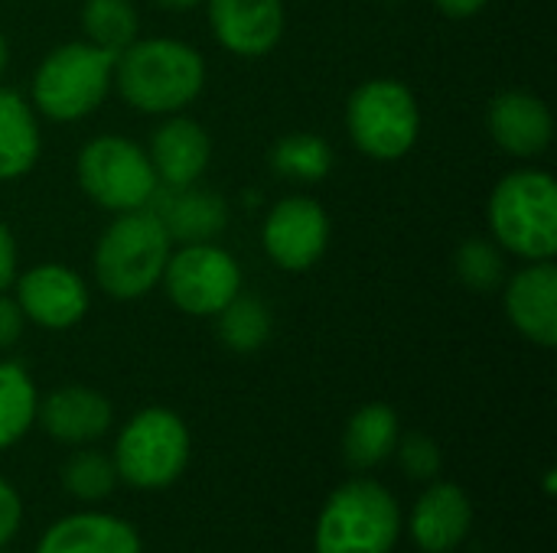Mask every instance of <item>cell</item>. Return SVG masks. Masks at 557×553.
Returning a JSON list of instances; mask_svg holds the SVG:
<instances>
[{
  "label": "cell",
  "instance_id": "obj_1",
  "mask_svg": "<svg viewBox=\"0 0 557 553\" xmlns=\"http://www.w3.org/2000/svg\"><path fill=\"white\" fill-rule=\"evenodd\" d=\"M121 98L144 114H176L206 85L202 55L180 39H134L114 59Z\"/></svg>",
  "mask_w": 557,
  "mask_h": 553
},
{
  "label": "cell",
  "instance_id": "obj_2",
  "mask_svg": "<svg viewBox=\"0 0 557 553\" xmlns=\"http://www.w3.org/2000/svg\"><path fill=\"white\" fill-rule=\"evenodd\" d=\"M170 235L150 209L121 212L95 248V277L98 287L114 300L147 297L166 271Z\"/></svg>",
  "mask_w": 557,
  "mask_h": 553
},
{
  "label": "cell",
  "instance_id": "obj_3",
  "mask_svg": "<svg viewBox=\"0 0 557 553\" xmlns=\"http://www.w3.org/2000/svg\"><path fill=\"white\" fill-rule=\"evenodd\" d=\"M490 228L499 248L525 261H552L557 251V186L545 169H516L490 196Z\"/></svg>",
  "mask_w": 557,
  "mask_h": 553
},
{
  "label": "cell",
  "instance_id": "obj_4",
  "mask_svg": "<svg viewBox=\"0 0 557 553\" xmlns=\"http://www.w3.org/2000/svg\"><path fill=\"white\" fill-rule=\"evenodd\" d=\"M401 535V512L395 495L372 482L356 479L339 486L317 518V553H392Z\"/></svg>",
  "mask_w": 557,
  "mask_h": 553
},
{
  "label": "cell",
  "instance_id": "obj_5",
  "mask_svg": "<svg viewBox=\"0 0 557 553\" xmlns=\"http://www.w3.org/2000/svg\"><path fill=\"white\" fill-rule=\"evenodd\" d=\"M114 52H104L91 42H65L52 49L33 78V101L49 121H82L88 117L111 88Z\"/></svg>",
  "mask_w": 557,
  "mask_h": 553
},
{
  "label": "cell",
  "instance_id": "obj_6",
  "mask_svg": "<svg viewBox=\"0 0 557 553\" xmlns=\"http://www.w3.org/2000/svg\"><path fill=\"white\" fill-rule=\"evenodd\" d=\"M189 460V430L166 407H147L134 414L114 447L117 476L144 492L166 489L180 479Z\"/></svg>",
  "mask_w": 557,
  "mask_h": 553
},
{
  "label": "cell",
  "instance_id": "obj_7",
  "mask_svg": "<svg viewBox=\"0 0 557 553\" xmlns=\"http://www.w3.org/2000/svg\"><path fill=\"white\" fill-rule=\"evenodd\" d=\"M346 124L352 143L372 160H401L418 134H421V111L408 85L395 78H372L362 81L346 104Z\"/></svg>",
  "mask_w": 557,
  "mask_h": 553
},
{
  "label": "cell",
  "instance_id": "obj_8",
  "mask_svg": "<svg viewBox=\"0 0 557 553\" xmlns=\"http://www.w3.org/2000/svg\"><path fill=\"white\" fill-rule=\"evenodd\" d=\"M75 176L82 192L108 212L147 209L160 186L150 156L134 140L117 134L88 140L78 153Z\"/></svg>",
  "mask_w": 557,
  "mask_h": 553
},
{
  "label": "cell",
  "instance_id": "obj_9",
  "mask_svg": "<svg viewBox=\"0 0 557 553\" xmlns=\"http://www.w3.org/2000/svg\"><path fill=\"white\" fill-rule=\"evenodd\" d=\"M163 284L176 310L189 316H215L228 300L242 293V267L225 248L212 241L183 244L176 254H170Z\"/></svg>",
  "mask_w": 557,
  "mask_h": 553
},
{
  "label": "cell",
  "instance_id": "obj_10",
  "mask_svg": "<svg viewBox=\"0 0 557 553\" xmlns=\"http://www.w3.org/2000/svg\"><path fill=\"white\" fill-rule=\"evenodd\" d=\"M261 241H264L268 257L281 271L300 274V271H310L323 257L330 244V218L317 199L287 196L268 212Z\"/></svg>",
  "mask_w": 557,
  "mask_h": 553
},
{
  "label": "cell",
  "instance_id": "obj_11",
  "mask_svg": "<svg viewBox=\"0 0 557 553\" xmlns=\"http://www.w3.org/2000/svg\"><path fill=\"white\" fill-rule=\"evenodd\" d=\"M16 303L42 329H72L88 313V287L62 264H36L16 280Z\"/></svg>",
  "mask_w": 557,
  "mask_h": 553
},
{
  "label": "cell",
  "instance_id": "obj_12",
  "mask_svg": "<svg viewBox=\"0 0 557 553\" xmlns=\"http://www.w3.org/2000/svg\"><path fill=\"white\" fill-rule=\"evenodd\" d=\"M206 7L212 36L232 55H268L284 36L281 0H206Z\"/></svg>",
  "mask_w": 557,
  "mask_h": 553
},
{
  "label": "cell",
  "instance_id": "obj_13",
  "mask_svg": "<svg viewBox=\"0 0 557 553\" xmlns=\"http://www.w3.org/2000/svg\"><path fill=\"white\" fill-rule=\"evenodd\" d=\"M490 134L509 156H539L552 147L555 117L552 108L532 91H503L490 101Z\"/></svg>",
  "mask_w": 557,
  "mask_h": 553
},
{
  "label": "cell",
  "instance_id": "obj_14",
  "mask_svg": "<svg viewBox=\"0 0 557 553\" xmlns=\"http://www.w3.org/2000/svg\"><path fill=\"white\" fill-rule=\"evenodd\" d=\"M506 313L512 326L535 345H557V267L552 261H529L506 287Z\"/></svg>",
  "mask_w": 557,
  "mask_h": 553
},
{
  "label": "cell",
  "instance_id": "obj_15",
  "mask_svg": "<svg viewBox=\"0 0 557 553\" xmlns=\"http://www.w3.org/2000/svg\"><path fill=\"white\" fill-rule=\"evenodd\" d=\"M147 209L160 218L170 241H180V244L212 241L228 225L225 199L196 186H157Z\"/></svg>",
  "mask_w": 557,
  "mask_h": 553
},
{
  "label": "cell",
  "instance_id": "obj_16",
  "mask_svg": "<svg viewBox=\"0 0 557 553\" xmlns=\"http://www.w3.org/2000/svg\"><path fill=\"white\" fill-rule=\"evenodd\" d=\"M473 525V505L454 482L431 486L411 512V538L424 553H450L463 544Z\"/></svg>",
  "mask_w": 557,
  "mask_h": 553
},
{
  "label": "cell",
  "instance_id": "obj_17",
  "mask_svg": "<svg viewBox=\"0 0 557 553\" xmlns=\"http://www.w3.org/2000/svg\"><path fill=\"white\" fill-rule=\"evenodd\" d=\"M212 160V140L202 124L189 117H170L153 130L150 163L160 186H196Z\"/></svg>",
  "mask_w": 557,
  "mask_h": 553
},
{
  "label": "cell",
  "instance_id": "obj_18",
  "mask_svg": "<svg viewBox=\"0 0 557 553\" xmlns=\"http://www.w3.org/2000/svg\"><path fill=\"white\" fill-rule=\"evenodd\" d=\"M36 411H39L42 430L52 440L72 443V447L91 443V440L104 437L108 427H111V404H108V398L91 391V388H78V385L52 391Z\"/></svg>",
  "mask_w": 557,
  "mask_h": 553
},
{
  "label": "cell",
  "instance_id": "obj_19",
  "mask_svg": "<svg viewBox=\"0 0 557 553\" xmlns=\"http://www.w3.org/2000/svg\"><path fill=\"white\" fill-rule=\"evenodd\" d=\"M36 553H140V538L111 515H69L42 535Z\"/></svg>",
  "mask_w": 557,
  "mask_h": 553
},
{
  "label": "cell",
  "instance_id": "obj_20",
  "mask_svg": "<svg viewBox=\"0 0 557 553\" xmlns=\"http://www.w3.org/2000/svg\"><path fill=\"white\" fill-rule=\"evenodd\" d=\"M39 160L36 114L23 95L0 88V179L26 176Z\"/></svg>",
  "mask_w": 557,
  "mask_h": 553
},
{
  "label": "cell",
  "instance_id": "obj_21",
  "mask_svg": "<svg viewBox=\"0 0 557 553\" xmlns=\"http://www.w3.org/2000/svg\"><path fill=\"white\" fill-rule=\"evenodd\" d=\"M398 437H401L398 414L388 404H366L352 414L346 427V437H343L346 463L356 469H372L395 453Z\"/></svg>",
  "mask_w": 557,
  "mask_h": 553
},
{
  "label": "cell",
  "instance_id": "obj_22",
  "mask_svg": "<svg viewBox=\"0 0 557 553\" xmlns=\"http://www.w3.org/2000/svg\"><path fill=\"white\" fill-rule=\"evenodd\" d=\"M82 29L91 46L121 55L140 29V16L131 0H85Z\"/></svg>",
  "mask_w": 557,
  "mask_h": 553
},
{
  "label": "cell",
  "instance_id": "obj_23",
  "mask_svg": "<svg viewBox=\"0 0 557 553\" xmlns=\"http://www.w3.org/2000/svg\"><path fill=\"white\" fill-rule=\"evenodd\" d=\"M219 339L232 352H258L271 339V310L258 297L238 293L219 313Z\"/></svg>",
  "mask_w": 557,
  "mask_h": 553
},
{
  "label": "cell",
  "instance_id": "obj_24",
  "mask_svg": "<svg viewBox=\"0 0 557 553\" xmlns=\"http://www.w3.org/2000/svg\"><path fill=\"white\" fill-rule=\"evenodd\" d=\"M36 420V388L29 375L13 365L0 362V450L20 443Z\"/></svg>",
  "mask_w": 557,
  "mask_h": 553
},
{
  "label": "cell",
  "instance_id": "obj_25",
  "mask_svg": "<svg viewBox=\"0 0 557 553\" xmlns=\"http://www.w3.org/2000/svg\"><path fill=\"white\" fill-rule=\"evenodd\" d=\"M271 166L284 179L317 183L333 169V150L317 134H287L271 150Z\"/></svg>",
  "mask_w": 557,
  "mask_h": 553
},
{
  "label": "cell",
  "instance_id": "obj_26",
  "mask_svg": "<svg viewBox=\"0 0 557 553\" xmlns=\"http://www.w3.org/2000/svg\"><path fill=\"white\" fill-rule=\"evenodd\" d=\"M454 271L460 277V284L473 293H493L503 287L506 280V261L499 244L486 241V238H467L457 248L454 257Z\"/></svg>",
  "mask_w": 557,
  "mask_h": 553
},
{
  "label": "cell",
  "instance_id": "obj_27",
  "mask_svg": "<svg viewBox=\"0 0 557 553\" xmlns=\"http://www.w3.org/2000/svg\"><path fill=\"white\" fill-rule=\"evenodd\" d=\"M114 479H117L114 460H108V456L98 453V450H82V453H75V456L65 463V469H62L65 489H69L75 499H82V502H98V499L111 495Z\"/></svg>",
  "mask_w": 557,
  "mask_h": 553
},
{
  "label": "cell",
  "instance_id": "obj_28",
  "mask_svg": "<svg viewBox=\"0 0 557 553\" xmlns=\"http://www.w3.org/2000/svg\"><path fill=\"white\" fill-rule=\"evenodd\" d=\"M395 450H398L401 466H405V473L411 479L428 482V479H434L441 473V450H437V443L431 437H424V433H408L405 440L398 437Z\"/></svg>",
  "mask_w": 557,
  "mask_h": 553
},
{
  "label": "cell",
  "instance_id": "obj_29",
  "mask_svg": "<svg viewBox=\"0 0 557 553\" xmlns=\"http://www.w3.org/2000/svg\"><path fill=\"white\" fill-rule=\"evenodd\" d=\"M20 518H23V505H20V495L16 489L0 476V548L16 535L20 528Z\"/></svg>",
  "mask_w": 557,
  "mask_h": 553
},
{
  "label": "cell",
  "instance_id": "obj_30",
  "mask_svg": "<svg viewBox=\"0 0 557 553\" xmlns=\"http://www.w3.org/2000/svg\"><path fill=\"white\" fill-rule=\"evenodd\" d=\"M20 336H23V310L16 300L0 293V349L16 345Z\"/></svg>",
  "mask_w": 557,
  "mask_h": 553
},
{
  "label": "cell",
  "instance_id": "obj_31",
  "mask_svg": "<svg viewBox=\"0 0 557 553\" xmlns=\"http://www.w3.org/2000/svg\"><path fill=\"white\" fill-rule=\"evenodd\" d=\"M16 280V241L10 228L0 222V293Z\"/></svg>",
  "mask_w": 557,
  "mask_h": 553
},
{
  "label": "cell",
  "instance_id": "obj_32",
  "mask_svg": "<svg viewBox=\"0 0 557 553\" xmlns=\"http://www.w3.org/2000/svg\"><path fill=\"white\" fill-rule=\"evenodd\" d=\"M486 3H490V0H434V7H437L444 16H450V20H467V16H473V13H480Z\"/></svg>",
  "mask_w": 557,
  "mask_h": 553
},
{
  "label": "cell",
  "instance_id": "obj_33",
  "mask_svg": "<svg viewBox=\"0 0 557 553\" xmlns=\"http://www.w3.org/2000/svg\"><path fill=\"white\" fill-rule=\"evenodd\" d=\"M163 10H193V7H199V3H206V0H157Z\"/></svg>",
  "mask_w": 557,
  "mask_h": 553
},
{
  "label": "cell",
  "instance_id": "obj_34",
  "mask_svg": "<svg viewBox=\"0 0 557 553\" xmlns=\"http://www.w3.org/2000/svg\"><path fill=\"white\" fill-rule=\"evenodd\" d=\"M7 68V39H3V33H0V72Z\"/></svg>",
  "mask_w": 557,
  "mask_h": 553
},
{
  "label": "cell",
  "instance_id": "obj_35",
  "mask_svg": "<svg viewBox=\"0 0 557 553\" xmlns=\"http://www.w3.org/2000/svg\"><path fill=\"white\" fill-rule=\"evenodd\" d=\"M0 553H3V551H0Z\"/></svg>",
  "mask_w": 557,
  "mask_h": 553
}]
</instances>
